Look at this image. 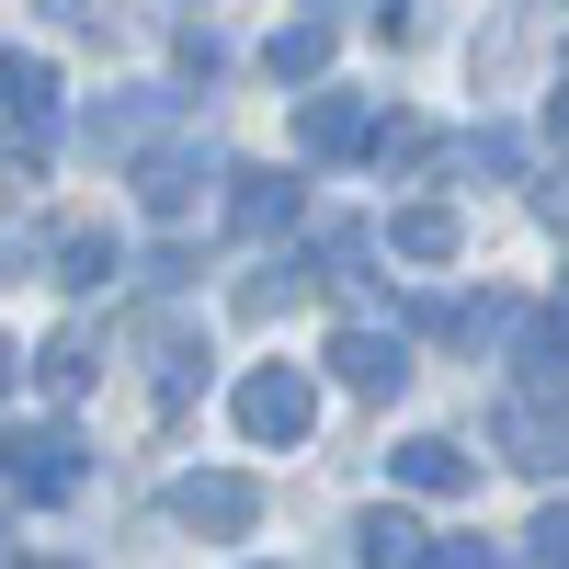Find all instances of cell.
Returning <instances> with one entry per match:
<instances>
[{
    "instance_id": "1",
    "label": "cell",
    "mask_w": 569,
    "mask_h": 569,
    "mask_svg": "<svg viewBox=\"0 0 569 569\" xmlns=\"http://www.w3.org/2000/svg\"><path fill=\"white\" fill-rule=\"evenodd\" d=\"M0 479H12V501H69L80 490V445L58 433V421H12V433H0Z\"/></svg>"
},
{
    "instance_id": "2",
    "label": "cell",
    "mask_w": 569,
    "mask_h": 569,
    "mask_svg": "<svg viewBox=\"0 0 569 569\" xmlns=\"http://www.w3.org/2000/svg\"><path fill=\"white\" fill-rule=\"evenodd\" d=\"M308 421H319V399H308L297 365H262L251 388H240V433H251V445H297Z\"/></svg>"
},
{
    "instance_id": "3",
    "label": "cell",
    "mask_w": 569,
    "mask_h": 569,
    "mask_svg": "<svg viewBox=\"0 0 569 569\" xmlns=\"http://www.w3.org/2000/svg\"><path fill=\"white\" fill-rule=\"evenodd\" d=\"M171 525H194V536H240V525H251V479H182V490H171Z\"/></svg>"
},
{
    "instance_id": "4",
    "label": "cell",
    "mask_w": 569,
    "mask_h": 569,
    "mask_svg": "<svg viewBox=\"0 0 569 569\" xmlns=\"http://www.w3.org/2000/svg\"><path fill=\"white\" fill-rule=\"evenodd\" d=\"M501 445H512V467H569V421L536 410V399H512L501 410Z\"/></svg>"
},
{
    "instance_id": "5",
    "label": "cell",
    "mask_w": 569,
    "mask_h": 569,
    "mask_svg": "<svg viewBox=\"0 0 569 569\" xmlns=\"http://www.w3.org/2000/svg\"><path fill=\"white\" fill-rule=\"evenodd\" d=\"M0 103H12V126H58V69H46V58H0Z\"/></svg>"
},
{
    "instance_id": "6",
    "label": "cell",
    "mask_w": 569,
    "mask_h": 569,
    "mask_svg": "<svg viewBox=\"0 0 569 569\" xmlns=\"http://www.w3.org/2000/svg\"><path fill=\"white\" fill-rule=\"evenodd\" d=\"M330 365H342L353 388H399V376H410V353H399V342H376V330H342V342H330Z\"/></svg>"
},
{
    "instance_id": "7",
    "label": "cell",
    "mask_w": 569,
    "mask_h": 569,
    "mask_svg": "<svg viewBox=\"0 0 569 569\" xmlns=\"http://www.w3.org/2000/svg\"><path fill=\"white\" fill-rule=\"evenodd\" d=\"M194 182H206V160H194V149H160L149 171H137V194H149L160 217H182V206H194Z\"/></svg>"
},
{
    "instance_id": "8",
    "label": "cell",
    "mask_w": 569,
    "mask_h": 569,
    "mask_svg": "<svg viewBox=\"0 0 569 569\" xmlns=\"http://www.w3.org/2000/svg\"><path fill=\"white\" fill-rule=\"evenodd\" d=\"M388 251H410V262H445V251H456V217H445V206H410V217H388Z\"/></svg>"
},
{
    "instance_id": "9",
    "label": "cell",
    "mask_w": 569,
    "mask_h": 569,
    "mask_svg": "<svg viewBox=\"0 0 569 569\" xmlns=\"http://www.w3.org/2000/svg\"><path fill=\"white\" fill-rule=\"evenodd\" d=\"M399 479H410V490H467V456H456L445 433H421V445H399Z\"/></svg>"
},
{
    "instance_id": "10",
    "label": "cell",
    "mask_w": 569,
    "mask_h": 569,
    "mask_svg": "<svg viewBox=\"0 0 569 569\" xmlns=\"http://www.w3.org/2000/svg\"><path fill=\"white\" fill-rule=\"evenodd\" d=\"M297 137H308V149H353V137H365V103H342V91H319V103L297 114Z\"/></svg>"
},
{
    "instance_id": "11",
    "label": "cell",
    "mask_w": 569,
    "mask_h": 569,
    "mask_svg": "<svg viewBox=\"0 0 569 569\" xmlns=\"http://www.w3.org/2000/svg\"><path fill=\"white\" fill-rule=\"evenodd\" d=\"M525 376H536V388H569V330H558V319L525 330Z\"/></svg>"
},
{
    "instance_id": "12",
    "label": "cell",
    "mask_w": 569,
    "mask_h": 569,
    "mask_svg": "<svg viewBox=\"0 0 569 569\" xmlns=\"http://www.w3.org/2000/svg\"><path fill=\"white\" fill-rule=\"evenodd\" d=\"M319 58H330V23H284V34H273V69H284V80H308Z\"/></svg>"
},
{
    "instance_id": "13",
    "label": "cell",
    "mask_w": 569,
    "mask_h": 569,
    "mask_svg": "<svg viewBox=\"0 0 569 569\" xmlns=\"http://www.w3.org/2000/svg\"><path fill=\"white\" fill-rule=\"evenodd\" d=\"M46 388H58V399L91 388V342H80V330H58V342H46Z\"/></svg>"
},
{
    "instance_id": "14",
    "label": "cell",
    "mask_w": 569,
    "mask_h": 569,
    "mask_svg": "<svg viewBox=\"0 0 569 569\" xmlns=\"http://www.w3.org/2000/svg\"><path fill=\"white\" fill-rule=\"evenodd\" d=\"M58 262H69V284H103V273H114V240H103V228H69Z\"/></svg>"
},
{
    "instance_id": "15",
    "label": "cell",
    "mask_w": 569,
    "mask_h": 569,
    "mask_svg": "<svg viewBox=\"0 0 569 569\" xmlns=\"http://www.w3.org/2000/svg\"><path fill=\"white\" fill-rule=\"evenodd\" d=\"M365 558H421V525L410 512H365Z\"/></svg>"
},
{
    "instance_id": "16",
    "label": "cell",
    "mask_w": 569,
    "mask_h": 569,
    "mask_svg": "<svg viewBox=\"0 0 569 569\" xmlns=\"http://www.w3.org/2000/svg\"><path fill=\"white\" fill-rule=\"evenodd\" d=\"M284 217H297V194H284L273 171H251V194H240V228H284Z\"/></svg>"
},
{
    "instance_id": "17",
    "label": "cell",
    "mask_w": 569,
    "mask_h": 569,
    "mask_svg": "<svg viewBox=\"0 0 569 569\" xmlns=\"http://www.w3.org/2000/svg\"><path fill=\"white\" fill-rule=\"evenodd\" d=\"M525 547H536V558H569V512H547V525H536Z\"/></svg>"
},
{
    "instance_id": "18",
    "label": "cell",
    "mask_w": 569,
    "mask_h": 569,
    "mask_svg": "<svg viewBox=\"0 0 569 569\" xmlns=\"http://www.w3.org/2000/svg\"><path fill=\"white\" fill-rule=\"evenodd\" d=\"M0 388H12V342H0Z\"/></svg>"
},
{
    "instance_id": "19",
    "label": "cell",
    "mask_w": 569,
    "mask_h": 569,
    "mask_svg": "<svg viewBox=\"0 0 569 569\" xmlns=\"http://www.w3.org/2000/svg\"><path fill=\"white\" fill-rule=\"evenodd\" d=\"M558 308H569V284H558Z\"/></svg>"
}]
</instances>
